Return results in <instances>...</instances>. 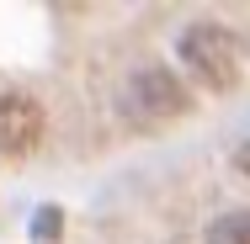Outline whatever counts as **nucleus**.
Wrapping results in <instances>:
<instances>
[{"instance_id":"nucleus-1","label":"nucleus","mask_w":250,"mask_h":244,"mask_svg":"<svg viewBox=\"0 0 250 244\" xmlns=\"http://www.w3.org/2000/svg\"><path fill=\"white\" fill-rule=\"evenodd\" d=\"M181 64L197 75L208 91H234L240 85V69H245V53H240V38L218 21H197L181 32Z\"/></svg>"},{"instance_id":"nucleus-4","label":"nucleus","mask_w":250,"mask_h":244,"mask_svg":"<svg viewBox=\"0 0 250 244\" xmlns=\"http://www.w3.org/2000/svg\"><path fill=\"white\" fill-rule=\"evenodd\" d=\"M208 244H250V207L245 212H224L208 228Z\"/></svg>"},{"instance_id":"nucleus-2","label":"nucleus","mask_w":250,"mask_h":244,"mask_svg":"<svg viewBox=\"0 0 250 244\" xmlns=\"http://www.w3.org/2000/svg\"><path fill=\"white\" fill-rule=\"evenodd\" d=\"M128 117L133 122H165V117H176V112H187V91H181V80L170 75V69H144L133 85H128Z\"/></svg>"},{"instance_id":"nucleus-5","label":"nucleus","mask_w":250,"mask_h":244,"mask_svg":"<svg viewBox=\"0 0 250 244\" xmlns=\"http://www.w3.org/2000/svg\"><path fill=\"white\" fill-rule=\"evenodd\" d=\"M234 165H240V170H245V175H250V138H245V144H240V154H234Z\"/></svg>"},{"instance_id":"nucleus-3","label":"nucleus","mask_w":250,"mask_h":244,"mask_svg":"<svg viewBox=\"0 0 250 244\" xmlns=\"http://www.w3.org/2000/svg\"><path fill=\"white\" fill-rule=\"evenodd\" d=\"M43 138V106L21 91L0 96V154H27Z\"/></svg>"}]
</instances>
